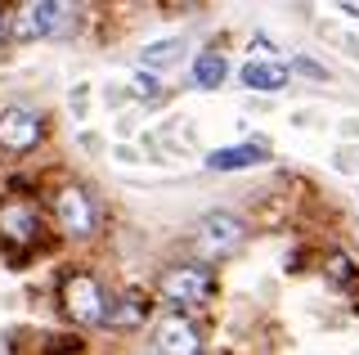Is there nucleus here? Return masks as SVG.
Returning a JSON list of instances; mask_svg holds the SVG:
<instances>
[{
  "label": "nucleus",
  "instance_id": "nucleus-1",
  "mask_svg": "<svg viewBox=\"0 0 359 355\" xmlns=\"http://www.w3.org/2000/svg\"><path fill=\"white\" fill-rule=\"evenodd\" d=\"M59 302H63V315L72 319V324H104V315H108L104 288H99V279L86 274V270H67L63 274Z\"/></svg>",
  "mask_w": 359,
  "mask_h": 355
},
{
  "label": "nucleus",
  "instance_id": "nucleus-2",
  "mask_svg": "<svg viewBox=\"0 0 359 355\" xmlns=\"http://www.w3.org/2000/svg\"><path fill=\"white\" fill-rule=\"evenodd\" d=\"M67 23L76 27L72 9L67 5H54V0H27L9 14V36L14 41H36V36H50V32H63Z\"/></svg>",
  "mask_w": 359,
  "mask_h": 355
},
{
  "label": "nucleus",
  "instance_id": "nucleus-3",
  "mask_svg": "<svg viewBox=\"0 0 359 355\" xmlns=\"http://www.w3.org/2000/svg\"><path fill=\"white\" fill-rule=\"evenodd\" d=\"M157 293L171 306H207L216 293V274L207 265H171V270L157 279Z\"/></svg>",
  "mask_w": 359,
  "mask_h": 355
},
{
  "label": "nucleus",
  "instance_id": "nucleus-4",
  "mask_svg": "<svg viewBox=\"0 0 359 355\" xmlns=\"http://www.w3.org/2000/svg\"><path fill=\"white\" fill-rule=\"evenodd\" d=\"M45 239V220L32 203H22V198H9L5 207H0V243H9L14 248V257H22L27 248H36Z\"/></svg>",
  "mask_w": 359,
  "mask_h": 355
},
{
  "label": "nucleus",
  "instance_id": "nucleus-5",
  "mask_svg": "<svg viewBox=\"0 0 359 355\" xmlns=\"http://www.w3.org/2000/svg\"><path fill=\"white\" fill-rule=\"evenodd\" d=\"M45 135V117L32 113V108L22 104H9L5 113H0V149L5 153H32Z\"/></svg>",
  "mask_w": 359,
  "mask_h": 355
},
{
  "label": "nucleus",
  "instance_id": "nucleus-6",
  "mask_svg": "<svg viewBox=\"0 0 359 355\" xmlns=\"http://www.w3.org/2000/svg\"><path fill=\"white\" fill-rule=\"evenodd\" d=\"M243 239H247L243 220L229 216V212H207L198 220V252L202 257H229Z\"/></svg>",
  "mask_w": 359,
  "mask_h": 355
},
{
  "label": "nucleus",
  "instance_id": "nucleus-7",
  "mask_svg": "<svg viewBox=\"0 0 359 355\" xmlns=\"http://www.w3.org/2000/svg\"><path fill=\"white\" fill-rule=\"evenodd\" d=\"M54 216H59V229L67 234H95V203H90L86 189H76V185H63V189H54Z\"/></svg>",
  "mask_w": 359,
  "mask_h": 355
},
{
  "label": "nucleus",
  "instance_id": "nucleus-8",
  "mask_svg": "<svg viewBox=\"0 0 359 355\" xmlns=\"http://www.w3.org/2000/svg\"><path fill=\"white\" fill-rule=\"evenodd\" d=\"M153 347H157V355H198L202 351V333H198V324L189 315H166L162 324H157V333H153Z\"/></svg>",
  "mask_w": 359,
  "mask_h": 355
},
{
  "label": "nucleus",
  "instance_id": "nucleus-9",
  "mask_svg": "<svg viewBox=\"0 0 359 355\" xmlns=\"http://www.w3.org/2000/svg\"><path fill=\"white\" fill-rule=\"evenodd\" d=\"M149 310H153V302H149V293H140V288H130V293H121L117 302H108V315H104V324L108 328H140L144 319H149Z\"/></svg>",
  "mask_w": 359,
  "mask_h": 355
},
{
  "label": "nucleus",
  "instance_id": "nucleus-10",
  "mask_svg": "<svg viewBox=\"0 0 359 355\" xmlns=\"http://www.w3.org/2000/svg\"><path fill=\"white\" fill-rule=\"evenodd\" d=\"M269 158V144L265 140H247V144H229V149H216L207 158L211 171H243V166H261Z\"/></svg>",
  "mask_w": 359,
  "mask_h": 355
},
{
  "label": "nucleus",
  "instance_id": "nucleus-11",
  "mask_svg": "<svg viewBox=\"0 0 359 355\" xmlns=\"http://www.w3.org/2000/svg\"><path fill=\"white\" fill-rule=\"evenodd\" d=\"M243 86L274 95V91L287 86V68H283V63H247V68H243Z\"/></svg>",
  "mask_w": 359,
  "mask_h": 355
},
{
  "label": "nucleus",
  "instance_id": "nucleus-12",
  "mask_svg": "<svg viewBox=\"0 0 359 355\" xmlns=\"http://www.w3.org/2000/svg\"><path fill=\"white\" fill-rule=\"evenodd\" d=\"M224 72H229V63H224L216 50H202V54H198V63H194V81L202 86V91H216V86L224 81Z\"/></svg>",
  "mask_w": 359,
  "mask_h": 355
},
{
  "label": "nucleus",
  "instance_id": "nucleus-13",
  "mask_svg": "<svg viewBox=\"0 0 359 355\" xmlns=\"http://www.w3.org/2000/svg\"><path fill=\"white\" fill-rule=\"evenodd\" d=\"M323 270H328V279L337 283V288H346V283H355V261L351 257H346V252H332V257H328V265H323Z\"/></svg>",
  "mask_w": 359,
  "mask_h": 355
},
{
  "label": "nucleus",
  "instance_id": "nucleus-14",
  "mask_svg": "<svg viewBox=\"0 0 359 355\" xmlns=\"http://www.w3.org/2000/svg\"><path fill=\"white\" fill-rule=\"evenodd\" d=\"M175 41H157V46H149V50H144V68H166V63H171L175 59Z\"/></svg>",
  "mask_w": 359,
  "mask_h": 355
},
{
  "label": "nucleus",
  "instance_id": "nucleus-15",
  "mask_svg": "<svg viewBox=\"0 0 359 355\" xmlns=\"http://www.w3.org/2000/svg\"><path fill=\"white\" fill-rule=\"evenodd\" d=\"M135 91H140L144 99H157V76H149V72H140V76H135Z\"/></svg>",
  "mask_w": 359,
  "mask_h": 355
},
{
  "label": "nucleus",
  "instance_id": "nucleus-16",
  "mask_svg": "<svg viewBox=\"0 0 359 355\" xmlns=\"http://www.w3.org/2000/svg\"><path fill=\"white\" fill-rule=\"evenodd\" d=\"M292 68H301L306 76H323V68H319V63H310V59H297V63H292Z\"/></svg>",
  "mask_w": 359,
  "mask_h": 355
},
{
  "label": "nucleus",
  "instance_id": "nucleus-17",
  "mask_svg": "<svg viewBox=\"0 0 359 355\" xmlns=\"http://www.w3.org/2000/svg\"><path fill=\"white\" fill-rule=\"evenodd\" d=\"M5 41H9V14H0V50H5Z\"/></svg>",
  "mask_w": 359,
  "mask_h": 355
}]
</instances>
